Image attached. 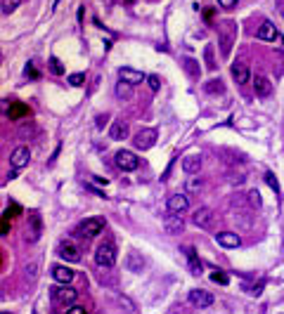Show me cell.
Returning <instances> with one entry per match:
<instances>
[{
	"label": "cell",
	"mask_w": 284,
	"mask_h": 314,
	"mask_svg": "<svg viewBox=\"0 0 284 314\" xmlns=\"http://www.w3.org/2000/svg\"><path fill=\"white\" fill-rule=\"evenodd\" d=\"M218 36H220V48H222V55L228 57L230 50H232V45H235V38H237V26L235 21H222L220 26H218Z\"/></svg>",
	"instance_id": "1"
},
{
	"label": "cell",
	"mask_w": 284,
	"mask_h": 314,
	"mask_svg": "<svg viewBox=\"0 0 284 314\" xmlns=\"http://www.w3.org/2000/svg\"><path fill=\"white\" fill-rule=\"evenodd\" d=\"M116 246L111 243V241H105V243H99L97 246V253H95V262L99 267H114L116 265Z\"/></svg>",
	"instance_id": "2"
},
{
	"label": "cell",
	"mask_w": 284,
	"mask_h": 314,
	"mask_svg": "<svg viewBox=\"0 0 284 314\" xmlns=\"http://www.w3.org/2000/svg\"><path fill=\"white\" fill-rule=\"evenodd\" d=\"M50 296H52L55 302H59V305H74L76 298H78V290L71 288L69 283H62V286H52Z\"/></svg>",
	"instance_id": "3"
},
{
	"label": "cell",
	"mask_w": 284,
	"mask_h": 314,
	"mask_svg": "<svg viewBox=\"0 0 284 314\" xmlns=\"http://www.w3.org/2000/svg\"><path fill=\"white\" fill-rule=\"evenodd\" d=\"M102 229H105V220L102 217H88L86 222H80L78 234L86 236V239H93V236L102 234Z\"/></svg>",
	"instance_id": "4"
},
{
	"label": "cell",
	"mask_w": 284,
	"mask_h": 314,
	"mask_svg": "<svg viewBox=\"0 0 284 314\" xmlns=\"http://www.w3.org/2000/svg\"><path fill=\"white\" fill-rule=\"evenodd\" d=\"M116 166L124 170V173H133L140 166V159H137L133 151H118L116 154Z\"/></svg>",
	"instance_id": "5"
},
{
	"label": "cell",
	"mask_w": 284,
	"mask_h": 314,
	"mask_svg": "<svg viewBox=\"0 0 284 314\" xmlns=\"http://www.w3.org/2000/svg\"><path fill=\"white\" fill-rule=\"evenodd\" d=\"M57 255H59L62 260H67V262H78L80 248L76 246V243H71V241H62V243L57 246Z\"/></svg>",
	"instance_id": "6"
},
{
	"label": "cell",
	"mask_w": 284,
	"mask_h": 314,
	"mask_svg": "<svg viewBox=\"0 0 284 314\" xmlns=\"http://www.w3.org/2000/svg\"><path fill=\"white\" fill-rule=\"evenodd\" d=\"M187 208H190V201H187L185 194H171V196H168V213L182 215Z\"/></svg>",
	"instance_id": "7"
},
{
	"label": "cell",
	"mask_w": 284,
	"mask_h": 314,
	"mask_svg": "<svg viewBox=\"0 0 284 314\" xmlns=\"http://www.w3.org/2000/svg\"><path fill=\"white\" fill-rule=\"evenodd\" d=\"M133 142H135V147L142 149V151H145V149H152V147H154V142H156V130H152V128L140 130Z\"/></svg>",
	"instance_id": "8"
},
{
	"label": "cell",
	"mask_w": 284,
	"mask_h": 314,
	"mask_svg": "<svg viewBox=\"0 0 284 314\" xmlns=\"http://www.w3.org/2000/svg\"><path fill=\"white\" fill-rule=\"evenodd\" d=\"M190 302L197 305L199 309H204V307H211V305H213V296H211L209 290L194 288V290H190Z\"/></svg>",
	"instance_id": "9"
},
{
	"label": "cell",
	"mask_w": 284,
	"mask_h": 314,
	"mask_svg": "<svg viewBox=\"0 0 284 314\" xmlns=\"http://www.w3.org/2000/svg\"><path fill=\"white\" fill-rule=\"evenodd\" d=\"M40 232H43V222H40V215L38 213H31L29 215V232H26V241H38L40 239Z\"/></svg>",
	"instance_id": "10"
},
{
	"label": "cell",
	"mask_w": 284,
	"mask_h": 314,
	"mask_svg": "<svg viewBox=\"0 0 284 314\" xmlns=\"http://www.w3.org/2000/svg\"><path fill=\"white\" fill-rule=\"evenodd\" d=\"M29 159H31V151H29V147H17L12 151V156H10V161H12V168L14 170H19V168L29 166Z\"/></svg>",
	"instance_id": "11"
},
{
	"label": "cell",
	"mask_w": 284,
	"mask_h": 314,
	"mask_svg": "<svg viewBox=\"0 0 284 314\" xmlns=\"http://www.w3.org/2000/svg\"><path fill=\"white\" fill-rule=\"evenodd\" d=\"M118 76H121L124 83H130V85H137V83H142V80H147V76L142 74V71H135V69H130V66L118 69Z\"/></svg>",
	"instance_id": "12"
},
{
	"label": "cell",
	"mask_w": 284,
	"mask_h": 314,
	"mask_svg": "<svg viewBox=\"0 0 284 314\" xmlns=\"http://www.w3.org/2000/svg\"><path fill=\"white\" fill-rule=\"evenodd\" d=\"M213 210L211 208H199L197 213H194V225L197 227H201V229H209L211 225H213Z\"/></svg>",
	"instance_id": "13"
},
{
	"label": "cell",
	"mask_w": 284,
	"mask_h": 314,
	"mask_svg": "<svg viewBox=\"0 0 284 314\" xmlns=\"http://www.w3.org/2000/svg\"><path fill=\"white\" fill-rule=\"evenodd\" d=\"M164 229H166V234H180L182 229H185V222H182V217L180 215H171L164 220Z\"/></svg>",
	"instance_id": "14"
},
{
	"label": "cell",
	"mask_w": 284,
	"mask_h": 314,
	"mask_svg": "<svg viewBox=\"0 0 284 314\" xmlns=\"http://www.w3.org/2000/svg\"><path fill=\"white\" fill-rule=\"evenodd\" d=\"M52 279L57 283H71L74 281V270H69L67 265H55L52 267Z\"/></svg>",
	"instance_id": "15"
},
{
	"label": "cell",
	"mask_w": 284,
	"mask_h": 314,
	"mask_svg": "<svg viewBox=\"0 0 284 314\" xmlns=\"http://www.w3.org/2000/svg\"><path fill=\"white\" fill-rule=\"evenodd\" d=\"M253 90H256L258 97H268V95L272 93V83L266 76H256V78H253Z\"/></svg>",
	"instance_id": "16"
},
{
	"label": "cell",
	"mask_w": 284,
	"mask_h": 314,
	"mask_svg": "<svg viewBox=\"0 0 284 314\" xmlns=\"http://www.w3.org/2000/svg\"><path fill=\"white\" fill-rule=\"evenodd\" d=\"M216 241L222 248H237L241 243V239L237 234H232V232H220V234H216Z\"/></svg>",
	"instance_id": "17"
},
{
	"label": "cell",
	"mask_w": 284,
	"mask_h": 314,
	"mask_svg": "<svg viewBox=\"0 0 284 314\" xmlns=\"http://www.w3.org/2000/svg\"><path fill=\"white\" fill-rule=\"evenodd\" d=\"M249 66L244 62H237V64H232V78L239 83V85H244V83H249Z\"/></svg>",
	"instance_id": "18"
},
{
	"label": "cell",
	"mask_w": 284,
	"mask_h": 314,
	"mask_svg": "<svg viewBox=\"0 0 284 314\" xmlns=\"http://www.w3.org/2000/svg\"><path fill=\"white\" fill-rule=\"evenodd\" d=\"M256 36H258V40H275V38H277V29H275L272 21H263Z\"/></svg>",
	"instance_id": "19"
},
{
	"label": "cell",
	"mask_w": 284,
	"mask_h": 314,
	"mask_svg": "<svg viewBox=\"0 0 284 314\" xmlns=\"http://www.w3.org/2000/svg\"><path fill=\"white\" fill-rule=\"evenodd\" d=\"M7 116H10V121H17V118H22V116H29V106L22 104V102H10Z\"/></svg>",
	"instance_id": "20"
},
{
	"label": "cell",
	"mask_w": 284,
	"mask_h": 314,
	"mask_svg": "<svg viewBox=\"0 0 284 314\" xmlns=\"http://www.w3.org/2000/svg\"><path fill=\"white\" fill-rule=\"evenodd\" d=\"M109 137L111 140H126L128 137V125L124 121H114L111 123V130H109Z\"/></svg>",
	"instance_id": "21"
},
{
	"label": "cell",
	"mask_w": 284,
	"mask_h": 314,
	"mask_svg": "<svg viewBox=\"0 0 284 314\" xmlns=\"http://www.w3.org/2000/svg\"><path fill=\"white\" fill-rule=\"evenodd\" d=\"M199 168H201V159H199V156H185V159H182V170H185L187 175L199 173Z\"/></svg>",
	"instance_id": "22"
},
{
	"label": "cell",
	"mask_w": 284,
	"mask_h": 314,
	"mask_svg": "<svg viewBox=\"0 0 284 314\" xmlns=\"http://www.w3.org/2000/svg\"><path fill=\"white\" fill-rule=\"evenodd\" d=\"M185 253H187V260H190V270H192V274H201V262L197 260V253H194V248L187 246V248H185Z\"/></svg>",
	"instance_id": "23"
},
{
	"label": "cell",
	"mask_w": 284,
	"mask_h": 314,
	"mask_svg": "<svg viewBox=\"0 0 284 314\" xmlns=\"http://www.w3.org/2000/svg\"><path fill=\"white\" fill-rule=\"evenodd\" d=\"M116 95H118V97H124V99H128L130 95H133V85H130V83H124V80H121V83L116 85Z\"/></svg>",
	"instance_id": "24"
},
{
	"label": "cell",
	"mask_w": 284,
	"mask_h": 314,
	"mask_svg": "<svg viewBox=\"0 0 284 314\" xmlns=\"http://www.w3.org/2000/svg\"><path fill=\"white\" fill-rule=\"evenodd\" d=\"M128 270L130 272H140L142 270V260H137V253H130L128 255Z\"/></svg>",
	"instance_id": "25"
},
{
	"label": "cell",
	"mask_w": 284,
	"mask_h": 314,
	"mask_svg": "<svg viewBox=\"0 0 284 314\" xmlns=\"http://www.w3.org/2000/svg\"><path fill=\"white\" fill-rule=\"evenodd\" d=\"M19 5H22V0H3V14L14 12Z\"/></svg>",
	"instance_id": "26"
},
{
	"label": "cell",
	"mask_w": 284,
	"mask_h": 314,
	"mask_svg": "<svg viewBox=\"0 0 284 314\" xmlns=\"http://www.w3.org/2000/svg\"><path fill=\"white\" fill-rule=\"evenodd\" d=\"M50 71L55 76H62L64 74V66H62V62L57 59V57H50Z\"/></svg>",
	"instance_id": "27"
},
{
	"label": "cell",
	"mask_w": 284,
	"mask_h": 314,
	"mask_svg": "<svg viewBox=\"0 0 284 314\" xmlns=\"http://www.w3.org/2000/svg\"><path fill=\"white\" fill-rule=\"evenodd\" d=\"M206 93H211V95H216V93H222V83H220V78H213V80H209L206 83Z\"/></svg>",
	"instance_id": "28"
},
{
	"label": "cell",
	"mask_w": 284,
	"mask_h": 314,
	"mask_svg": "<svg viewBox=\"0 0 284 314\" xmlns=\"http://www.w3.org/2000/svg\"><path fill=\"white\" fill-rule=\"evenodd\" d=\"M67 83H69V85H74V87H80L83 83H86V76H83V74H71L67 78Z\"/></svg>",
	"instance_id": "29"
},
{
	"label": "cell",
	"mask_w": 284,
	"mask_h": 314,
	"mask_svg": "<svg viewBox=\"0 0 284 314\" xmlns=\"http://www.w3.org/2000/svg\"><path fill=\"white\" fill-rule=\"evenodd\" d=\"M185 69H187V74L192 76V78H199V66L194 59H185Z\"/></svg>",
	"instance_id": "30"
},
{
	"label": "cell",
	"mask_w": 284,
	"mask_h": 314,
	"mask_svg": "<svg viewBox=\"0 0 284 314\" xmlns=\"http://www.w3.org/2000/svg\"><path fill=\"white\" fill-rule=\"evenodd\" d=\"M211 281L220 283V286H228L230 279H228V274H222V272H213V274H211Z\"/></svg>",
	"instance_id": "31"
},
{
	"label": "cell",
	"mask_w": 284,
	"mask_h": 314,
	"mask_svg": "<svg viewBox=\"0 0 284 314\" xmlns=\"http://www.w3.org/2000/svg\"><path fill=\"white\" fill-rule=\"evenodd\" d=\"M147 83H149V87H152L154 93H156V90H159V87H161V78H159V76H154V74H152V76H147Z\"/></svg>",
	"instance_id": "32"
},
{
	"label": "cell",
	"mask_w": 284,
	"mask_h": 314,
	"mask_svg": "<svg viewBox=\"0 0 284 314\" xmlns=\"http://www.w3.org/2000/svg\"><path fill=\"white\" fill-rule=\"evenodd\" d=\"M206 66L216 69V62H213V48H211V45H206Z\"/></svg>",
	"instance_id": "33"
},
{
	"label": "cell",
	"mask_w": 284,
	"mask_h": 314,
	"mask_svg": "<svg viewBox=\"0 0 284 314\" xmlns=\"http://www.w3.org/2000/svg\"><path fill=\"white\" fill-rule=\"evenodd\" d=\"M266 182L272 187V189H275V194H277V196H279V185H277V180H275V175H272V173H268V175H266Z\"/></svg>",
	"instance_id": "34"
},
{
	"label": "cell",
	"mask_w": 284,
	"mask_h": 314,
	"mask_svg": "<svg viewBox=\"0 0 284 314\" xmlns=\"http://www.w3.org/2000/svg\"><path fill=\"white\" fill-rule=\"evenodd\" d=\"M249 201H251L253 208H260V194L258 191H249Z\"/></svg>",
	"instance_id": "35"
},
{
	"label": "cell",
	"mask_w": 284,
	"mask_h": 314,
	"mask_svg": "<svg viewBox=\"0 0 284 314\" xmlns=\"http://www.w3.org/2000/svg\"><path fill=\"white\" fill-rule=\"evenodd\" d=\"M67 314H88V309L83 307V305H71V307L67 309Z\"/></svg>",
	"instance_id": "36"
},
{
	"label": "cell",
	"mask_w": 284,
	"mask_h": 314,
	"mask_svg": "<svg viewBox=\"0 0 284 314\" xmlns=\"http://www.w3.org/2000/svg\"><path fill=\"white\" fill-rule=\"evenodd\" d=\"M24 74H26V76H31V78H38V71H36V66H33V64H26Z\"/></svg>",
	"instance_id": "37"
},
{
	"label": "cell",
	"mask_w": 284,
	"mask_h": 314,
	"mask_svg": "<svg viewBox=\"0 0 284 314\" xmlns=\"http://www.w3.org/2000/svg\"><path fill=\"white\" fill-rule=\"evenodd\" d=\"M17 213H22V208H19V206H10V208L5 210V215H10V217L17 215Z\"/></svg>",
	"instance_id": "38"
},
{
	"label": "cell",
	"mask_w": 284,
	"mask_h": 314,
	"mask_svg": "<svg viewBox=\"0 0 284 314\" xmlns=\"http://www.w3.org/2000/svg\"><path fill=\"white\" fill-rule=\"evenodd\" d=\"M7 229H10V215L3 217V236H7Z\"/></svg>",
	"instance_id": "39"
},
{
	"label": "cell",
	"mask_w": 284,
	"mask_h": 314,
	"mask_svg": "<svg viewBox=\"0 0 284 314\" xmlns=\"http://www.w3.org/2000/svg\"><path fill=\"white\" fill-rule=\"evenodd\" d=\"M220 3V7H235L237 5V0H218Z\"/></svg>",
	"instance_id": "40"
},
{
	"label": "cell",
	"mask_w": 284,
	"mask_h": 314,
	"mask_svg": "<svg viewBox=\"0 0 284 314\" xmlns=\"http://www.w3.org/2000/svg\"><path fill=\"white\" fill-rule=\"evenodd\" d=\"M199 187H201V180H190V185H187V189H199Z\"/></svg>",
	"instance_id": "41"
}]
</instances>
